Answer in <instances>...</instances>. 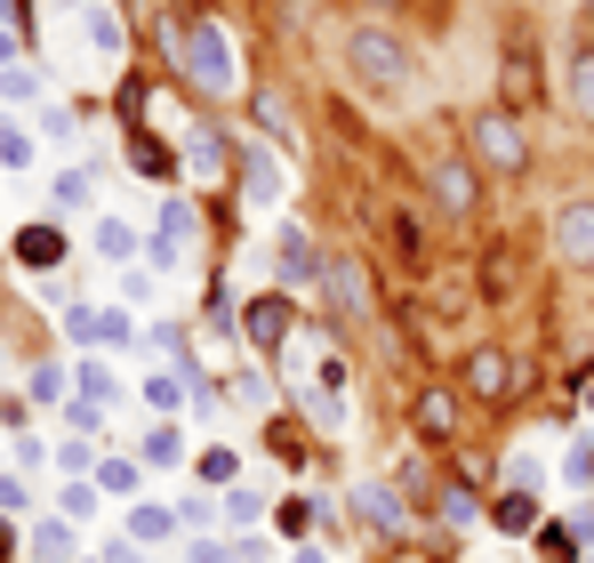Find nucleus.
<instances>
[{
	"instance_id": "obj_1",
	"label": "nucleus",
	"mask_w": 594,
	"mask_h": 563,
	"mask_svg": "<svg viewBox=\"0 0 594 563\" xmlns=\"http://www.w3.org/2000/svg\"><path fill=\"white\" fill-rule=\"evenodd\" d=\"M345 64H354V81L377 89V97H417V57L394 24H362L354 41H345Z\"/></svg>"
},
{
	"instance_id": "obj_2",
	"label": "nucleus",
	"mask_w": 594,
	"mask_h": 563,
	"mask_svg": "<svg viewBox=\"0 0 594 563\" xmlns=\"http://www.w3.org/2000/svg\"><path fill=\"white\" fill-rule=\"evenodd\" d=\"M178 64L193 73V89L209 97H233V49H225V24H185V41H178Z\"/></svg>"
},
{
	"instance_id": "obj_3",
	"label": "nucleus",
	"mask_w": 594,
	"mask_h": 563,
	"mask_svg": "<svg viewBox=\"0 0 594 563\" xmlns=\"http://www.w3.org/2000/svg\"><path fill=\"white\" fill-rule=\"evenodd\" d=\"M466 138H474V161H482V170H499V178H514L522 161H531V145H522V129L506 113H474Z\"/></svg>"
},
{
	"instance_id": "obj_4",
	"label": "nucleus",
	"mask_w": 594,
	"mask_h": 563,
	"mask_svg": "<svg viewBox=\"0 0 594 563\" xmlns=\"http://www.w3.org/2000/svg\"><path fill=\"white\" fill-rule=\"evenodd\" d=\"M290 371H298V394H313V379H305V362H298V354H290ZM345 411H354V394H345V362L322 354V403H313L305 419H322V435H338Z\"/></svg>"
},
{
	"instance_id": "obj_5",
	"label": "nucleus",
	"mask_w": 594,
	"mask_h": 563,
	"mask_svg": "<svg viewBox=\"0 0 594 563\" xmlns=\"http://www.w3.org/2000/svg\"><path fill=\"white\" fill-rule=\"evenodd\" d=\"M554 250H563L571 267H594V202L554 210Z\"/></svg>"
},
{
	"instance_id": "obj_6",
	"label": "nucleus",
	"mask_w": 594,
	"mask_h": 563,
	"mask_svg": "<svg viewBox=\"0 0 594 563\" xmlns=\"http://www.w3.org/2000/svg\"><path fill=\"white\" fill-rule=\"evenodd\" d=\"M506 81H514V97H538V49H531L522 17H506Z\"/></svg>"
},
{
	"instance_id": "obj_7",
	"label": "nucleus",
	"mask_w": 594,
	"mask_h": 563,
	"mask_svg": "<svg viewBox=\"0 0 594 563\" xmlns=\"http://www.w3.org/2000/svg\"><path fill=\"white\" fill-rule=\"evenodd\" d=\"M241 193H250L258 210H273V202H282V161H273L265 145H250V153H241Z\"/></svg>"
},
{
	"instance_id": "obj_8",
	"label": "nucleus",
	"mask_w": 594,
	"mask_h": 563,
	"mask_svg": "<svg viewBox=\"0 0 594 563\" xmlns=\"http://www.w3.org/2000/svg\"><path fill=\"white\" fill-rule=\"evenodd\" d=\"M241 330H250L258 346H282V339H290V298H250V314H241Z\"/></svg>"
},
{
	"instance_id": "obj_9",
	"label": "nucleus",
	"mask_w": 594,
	"mask_h": 563,
	"mask_svg": "<svg viewBox=\"0 0 594 563\" xmlns=\"http://www.w3.org/2000/svg\"><path fill=\"white\" fill-rule=\"evenodd\" d=\"M354 515H362V523H377L386 540L402 532V500H394L386 483H354Z\"/></svg>"
},
{
	"instance_id": "obj_10",
	"label": "nucleus",
	"mask_w": 594,
	"mask_h": 563,
	"mask_svg": "<svg viewBox=\"0 0 594 563\" xmlns=\"http://www.w3.org/2000/svg\"><path fill=\"white\" fill-rule=\"evenodd\" d=\"M81 555V532H73V523H32V563H73Z\"/></svg>"
},
{
	"instance_id": "obj_11",
	"label": "nucleus",
	"mask_w": 594,
	"mask_h": 563,
	"mask_svg": "<svg viewBox=\"0 0 594 563\" xmlns=\"http://www.w3.org/2000/svg\"><path fill=\"white\" fill-rule=\"evenodd\" d=\"M466 379H474V394H491V403H499V394L514 386V362H506L499 346H474V362H466Z\"/></svg>"
},
{
	"instance_id": "obj_12",
	"label": "nucleus",
	"mask_w": 594,
	"mask_h": 563,
	"mask_svg": "<svg viewBox=\"0 0 594 563\" xmlns=\"http://www.w3.org/2000/svg\"><path fill=\"white\" fill-rule=\"evenodd\" d=\"M305 274H313V242L298 234V225H282V282L305 290Z\"/></svg>"
},
{
	"instance_id": "obj_13",
	"label": "nucleus",
	"mask_w": 594,
	"mask_h": 563,
	"mask_svg": "<svg viewBox=\"0 0 594 563\" xmlns=\"http://www.w3.org/2000/svg\"><path fill=\"white\" fill-rule=\"evenodd\" d=\"M17 258H24V267H49V258H64V234H57V225H24Z\"/></svg>"
},
{
	"instance_id": "obj_14",
	"label": "nucleus",
	"mask_w": 594,
	"mask_h": 563,
	"mask_svg": "<svg viewBox=\"0 0 594 563\" xmlns=\"http://www.w3.org/2000/svg\"><path fill=\"white\" fill-rule=\"evenodd\" d=\"M330 306H338V314H362V306H370L362 267H330Z\"/></svg>"
},
{
	"instance_id": "obj_15",
	"label": "nucleus",
	"mask_w": 594,
	"mask_h": 563,
	"mask_svg": "<svg viewBox=\"0 0 594 563\" xmlns=\"http://www.w3.org/2000/svg\"><path fill=\"white\" fill-rule=\"evenodd\" d=\"M571 105L578 121H594V49H571Z\"/></svg>"
},
{
	"instance_id": "obj_16",
	"label": "nucleus",
	"mask_w": 594,
	"mask_h": 563,
	"mask_svg": "<svg viewBox=\"0 0 594 563\" xmlns=\"http://www.w3.org/2000/svg\"><path fill=\"white\" fill-rule=\"evenodd\" d=\"M434 193H442V210H474V178L459 170V161H442V170H434Z\"/></svg>"
},
{
	"instance_id": "obj_17",
	"label": "nucleus",
	"mask_w": 594,
	"mask_h": 563,
	"mask_svg": "<svg viewBox=\"0 0 594 563\" xmlns=\"http://www.w3.org/2000/svg\"><path fill=\"white\" fill-rule=\"evenodd\" d=\"M81 24H89V49H97V57H121V17H113V9H89Z\"/></svg>"
},
{
	"instance_id": "obj_18",
	"label": "nucleus",
	"mask_w": 594,
	"mask_h": 563,
	"mask_svg": "<svg viewBox=\"0 0 594 563\" xmlns=\"http://www.w3.org/2000/svg\"><path fill=\"white\" fill-rule=\"evenodd\" d=\"M0 97H9V105H32V97H41V73H24V64H0Z\"/></svg>"
},
{
	"instance_id": "obj_19",
	"label": "nucleus",
	"mask_w": 594,
	"mask_h": 563,
	"mask_svg": "<svg viewBox=\"0 0 594 563\" xmlns=\"http://www.w3.org/2000/svg\"><path fill=\"white\" fill-rule=\"evenodd\" d=\"M450 419H459V403H450V394H426V403H417V435H450Z\"/></svg>"
},
{
	"instance_id": "obj_20",
	"label": "nucleus",
	"mask_w": 594,
	"mask_h": 563,
	"mask_svg": "<svg viewBox=\"0 0 594 563\" xmlns=\"http://www.w3.org/2000/svg\"><path fill=\"white\" fill-rule=\"evenodd\" d=\"M89 339H104V346H137V322H129V314H89Z\"/></svg>"
},
{
	"instance_id": "obj_21",
	"label": "nucleus",
	"mask_w": 594,
	"mask_h": 563,
	"mask_svg": "<svg viewBox=\"0 0 594 563\" xmlns=\"http://www.w3.org/2000/svg\"><path fill=\"white\" fill-rule=\"evenodd\" d=\"M97 491H113V500H129V491H137V459H104V468H97Z\"/></svg>"
},
{
	"instance_id": "obj_22",
	"label": "nucleus",
	"mask_w": 594,
	"mask_h": 563,
	"mask_svg": "<svg viewBox=\"0 0 594 563\" xmlns=\"http://www.w3.org/2000/svg\"><path fill=\"white\" fill-rule=\"evenodd\" d=\"M129 540H137V547H161V540H169V515H161V507H137V515H129Z\"/></svg>"
},
{
	"instance_id": "obj_23",
	"label": "nucleus",
	"mask_w": 594,
	"mask_h": 563,
	"mask_svg": "<svg viewBox=\"0 0 594 563\" xmlns=\"http://www.w3.org/2000/svg\"><path fill=\"white\" fill-rule=\"evenodd\" d=\"M97 250H104V258H129V250H137V225L104 218V225H97Z\"/></svg>"
},
{
	"instance_id": "obj_24",
	"label": "nucleus",
	"mask_w": 594,
	"mask_h": 563,
	"mask_svg": "<svg viewBox=\"0 0 594 563\" xmlns=\"http://www.w3.org/2000/svg\"><path fill=\"white\" fill-rule=\"evenodd\" d=\"M546 475H538V451H514L506 459V491H538Z\"/></svg>"
},
{
	"instance_id": "obj_25",
	"label": "nucleus",
	"mask_w": 594,
	"mask_h": 563,
	"mask_svg": "<svg viewBox=\"0 0 594 563\" xmlns=\"http://www.w3.org/2000/svg\"><path fill=\"white\" fill-rule=\"evenodd\" d=\"M0 170H32V138L24 129H0Z\"/></svg>"
},
{
	"instance_id": "obj_26",
	"label": "nucleus",
	"mask_w": 594,
	"mask_h": 563,
	"mask_svg": "<svg viewBox=\"0 0 594 563\" xmlns=\"http://www.w3.org/2000/svg\"><path fill=\"white\" fill-rule=\"evenodd\" d=\"M233 468H241L233 451H209V459H201V483H209V491H233Z\"/></svg>"
},
{
	"instance_id": "obj_27",
	"label": "nucleus",
	"mask_w": 594,
	"mask_h": 563,
	"mask_svg": "<svg viewBox=\"0 0 594 563\" xmlns=\"http://www.w3.org/2000/svg\"><path fill=\"white\" fill-rule=\"evenodd\" d=\"M491 515H499V532H522V523H531V491H506Z\"/></svg>"
},
{
	"instance_id": "obj_28",
	"label": "nucleus",
	"mask_w": 594,
	"mask_h": 563,
	"mask_svg": "<svg viewBox=\"0 0 594 563\" xmlns=\"http://www.w3.org/2000/svg\"><path fill=\"white\" fill-rule=\"evenodd\" d=\"M178 451H185V443H178V426H153V435H145V459H153V468H169Z\"/></svg>"
},
{
	"instance_id": "obj_29",
	"label": "nucleus",
	"mask_w": 594,
	"mask_h": 563,
	"mask_svg": "<svg viewBox=\"0 0 594 563\" xmlns=\"http://www.w3.org/2000/svg\"><path fill=\"white\" fill-rule=\"evenodd\" d=\"M258 507H265L258 491H225V515H233V523H258Z\"/></svg>"
},
{
	"instance_id": "obj_30",
	"label": "nucleus",
	"mask_w": 594,
	"mask_h": 563,
	"mask_svg": "<svg viewBox=\"0 0 594 563\" xmlns=\"http://www.w3.org/2000/svg\"><path fill=\"white\" fill-rule=\"evenodd\" d=\"M563 475H571V483H594V451H586V443H571V459H563Z\"/></svg>"
},
{
	"instance_id": "obj_31",
	"label": "nucleus",
	"mask_w": 594,
	"mask_h": 563,
	"mask_svg": "<svg viewBox=\"0 0 594 563\" xmlns=\"http://www.w3.org/2000/svg\"><path fill=\"white\" fill-rule=\"evenodd\" d=\"M193 170H201V178H218V138H201V129H193Z\"/></svg>"
},
{
	"instance_id": "obj_32",
	"label": "nucleus",
	"mask_w": 594,
	"mask_h": 563,
	"mask_svg": "<svg viewBox=\"0 0 594 563\" xmlns=\"http://www.w3.org/2000/svg\"><path fill=\"white\" fill-rule=\"evenodd\" d=\"M0 507H24V475H0Z\"/></svg>"
},
{
	"instance_id": "obj_33",
	"label": "nucleus",
	"mask_w": 594,
	"mask_h": 563,
	"mask_svg": "<svg viewBox=\"0 0 594 563\" xmlns=\"http://www.w3.org/2000/svg\"><path fill=\"white\" fill-rule=\"evenodd\" d=\"M298 563H330V555H322V547H298Z\"/></svg>"
},
{
	"instance_id": "obj_34",
	"label": "nucleus",
	"mask_w": 594,
	"mask_h": 563,
	"mask_svg": "<svg viewBox=\"0 0 594 563\" xmlns=\"http://www.w3.org/2000/svg\"><path fill=\"white\" fill-rule=\"evenodd\" d=\"M586 411H594V386H586Z\"/></svg>"
}]
</instances>
